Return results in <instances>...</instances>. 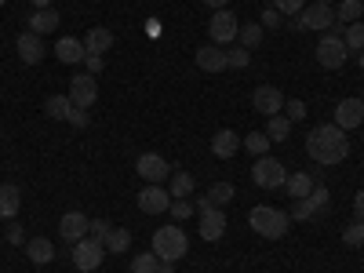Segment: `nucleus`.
<instances>
[{
  "label": "nucleus",
  "mask_w": 364,
  "mask_h": 273,
  "mask_svg": "<svg viewBox=\"0 0 364 273\" xmlns=\"http://www.w3.org/2000/svg\"><path fill=\"white\" fill-rule=\"evenodd\" d=\"M87 226H91V219L84 215V211H66V215L58 219V233H63V240H70V245H77V240L87 237Z\"/></svg>",
  "instance_id": "2eb2a0df"
},
{
  "label": "nucleus",
  "mask_w": 364,
  "mask_h": 273,
  "mask_svg": "<svg viewBox=\"0 0 364 273\" xmlns=\"http://www.w3.org/2000/svg\"><path fill=\"white\" fill-rule=\"evenodd\" d=\"M360 4H364V0H360Z\"/></svg>",
  "instance_id": "6e6d98bb"
},
{
  "label": "nucleus",
  "mask_w": 364,
  "mask_h": 273,
  "mask_svg": "<svg viewBox=\"0 0 364 273\" xmlns=\"http://www.w3.org/2000/svg\"><path fill=\"white\" fill-rule=\"evenodd\" d=\"M357 66H360V70H364V51H360V55H357Z\"/></svg>",
  "instance_id": "603ef678"
},
{
  "label": "nucleus",
  "mask_w": 364,
  "mask_h": 273,
  "mask_svg": "<svg viewBox=\"0 0 364 273\" xmlns=\"http://www.w3.org/2000/svg\"><path fill=\"white\" fill-rule=\"evenodd\" d=\"M245 149H248V154H255V157H266V154H269V135H266V132L245 135Z\"/></svg>",
  "instance_id": "7c9ffc66"
},
{
  "label": "nucleus",
  "mask_w": 364,
  "mask_h": 273,
  "mask_svg": "<svg viewBox=\"0 0 364 273\" xmlns=\"http://www.w3.org/2000/svg\"><path fill=\"white\" fill-rule=\"evenodd\" d=\"M237 33H240V22H237V15H233L230 8H219L215 15H211V22H208V37H211V44L226 48V44L237 41Z\"/></svg>",
  "instance_id": "0eeeda50"
},
{
  "label": "nucleus",
  "mask_w": 364,
  "mask_h": 273,
  "mask_svg": "<svg viewBox=\"0 0 364 273\" xmlns=\"http://www.w3.org/2000/svg\"><path fill=\"white\" fill-rule=\"evenodd\" d=\"M26 255H29L33 266H48L55 259V245L48 237H33V240H26Z\"/></svg>",
  "instance_id": "412c9836"
},
{
  "label": "nucleus",
  "mask_w": 364,
  "mask_h": 273,
  "mask_svg": "<svg viewBox=\"0 0 364 273\" xmlns=\"http://www.w3.org/2000/svg\"><path fill=\"white\" fill-rule=\"evenodd\" d=\"M321 211L310 204V197H302V200H291V219H299V223H306V219H317Z\"/></svg>",
  "instance_id": "4c0bfd02"
},
{
  "label": "nucleus",
  "mask_w": 364,
  "mask_h": 273,
  "mask_svg": "<svg viewBox=\"0 0 364 273\" xmlns=\"http://www.w3.org/2000/svg\"><path fill=\"white\" fill-rule=\"evenodd\" d=\"M55 29H58V11L55 8H33V15H29V33L44 37V33H55Z\"/></svg>",
  "instance_id": "aec40b11"
},
{
  "label": "nucleus",
  "mask_w": 364,
  "mask_h": 273,
  "mask_svg": "<svg viewBox=\"0 0 364 273\" xmlns=\"http://www.w3.org/2000/svg\"><path fill=\"white\" fill-rule=\"evenodd\" d=\"M284 190H288V197H291V200L310 197V190H314V175H306V171H295V175H288Z\"/></svg>",
  "instance_id": "b1692460"
},
{
  "label": "nucleus",
  "mask_w": 364,
  "mask_h": 273,
  "mask_svg": "<svg viewBox=\"0 0 364 273\" xmlns=\"http://www.w3.org/2000/svg\"><path fill=\"white\" fill-rule=\"evenodd\" d=\"M252 106H255V113H262V117H277V113L284 109V95H281V87H273V84L255 87Z\"/></svg>",
  "instance_id": "9b49d317"
},
{
  "label": "nucleus",
  "mask_w": 364,
  "mask_h": 273,
  "mask_svg": "<svg viewBox=\"0 0 364 273\" xmlns=\"http://www.w3.org/2000/svg\"><path fill=\"white\" fill-rule=\"evenodd\" d=\"M109 230H113V223H106V219H95V223L87 226V237H91V240H106V233H109Z\"/></svg>",
  "instance_id": "79ce46f5"
},
{
  "label": "nucleus",
  "mask_w": 364,
  "mask_h": 273,
  "mask_svg": "<svg viewBox=\"0 0 364 273\" xmlns=\"http://www.w3.org/2000/svg\"><path fill=\"white\" fill-rule=\"evenodd\" d=\"M288 223H291L288 211L269 208V204H259V208L248 211V226H252L259 237H266V240H281V237L288 233Z\"/></svg>",
  "instance_id": "f03ea898"
},
{
  "label": "nucleus",
  "mask_w": 364,
  "mask_h": 273,
  "mask_svg": "<svg viewBox=\"0 0 364 273\" xmlns=\"http://www.w3.org/2000/svg\"><path fill=\"white\" fill-rule=\"evenodd\" d=\"M84 48H87V55H102V51L113 48V33L106 26H91L87 37H84Z\"/></svg>",
  "instance_id": "5701e85b"
},
{
  "label": "nucleus",
  "mask_w": 364,
  "mask_h": 273,
  "mask_svg": "<svg viewBox=\"0 0 364 273\" xmlns=\"http://www.w3.org/2000/svg\"><path fill=\"white\" fill-rule=\"evenodd\" d=\"M193 208H197V215H200V237L208 240H219L223 233H226V215H223V208H215L211 204V197H200V200H193Z\"/></svg>",
  "instance_id": "39448f33"
},
{
  "label": "nucleus",
  "mask_w": 364,
  "mask_h": 273,
  "mask_svg": "<svg viewBox=\"0 0 364 273\" xmlns=\"http://www.w3.org/2000/svg\"><path fill=\"white\" fill-rule=\"evenodd\" d=\"M273 8H277L281 15H299L302 8H306V0H273Z\"/></svg>",
  "instance_id": "a19ab883"
},
{
  "label": "nucleus",
  "mask_w": 364,
  "mask_h": 273,
  "mask_svg": "<svg viewBox=\"0 0 364 273\" xmlns=\"http://www.w3.org/2000/svg\"><path fill=\"white\" fill-rule=\"evenodd\" d=\"M55 0H33V8H51Z\"/></svg>",
  "instance_id": "3c124183"
},
{
  "label": "nucleus",
  "mask_w": 364,
  "mask_h": 273,
  "mask_svg": "<svg viewBox=\"0 0 364 273\" xmlns=\"http://www.w3.org/2000/svg\"><path fill=\"white\" fill-rule=\"evenodd\" d=\"M331 124H339L343 132L360 128V124H364V99H343V102L336 106V120H331Z\"/></svg>",
  "instance_id": "4468645a"
},
{
  "label": "nucleus",
  "mask_w": 364,
  "mask_h": 273,
  "mask_svg": "<svg viewBox=\"0 0 364 273\" xmlns=\"http://www.w3.org/2000/svg\"><path fill=\"white\" fill-rule=\"evenodd\" d=\"M346 58H350V48L343 44V37H336V33H324V37H321V44H317V63H321L324 70H339Z\"/></svg>",
  "instance_id": "1a4fd4ad"
},
{
  "label": "nucleus",
  "mask_w": 364,
  "mask_h": 273,
  "mask_svg": "<svg viewBox=\"0 0 364 273\" xmlns=\"http://www.w3.org/2000/svg\"><path fill=\"white\" fill-rule=\"evenodd\" d=\"M15 51H18V58H22L26 66H37L41 58H44V44H41V37H37V33H29V29L15 41Z\"/></svg>",
  "instance_id": "f3484780"
},
{
  "label": "nucleus",
  "mask_w": 364,
  "mask_h": 273,
  "mask_svg": "<svg viewBox=\"0 0 364 273\" xmlns=\"http://www.w3.org/2000/svg\"><path fill=\"white\" fill-rule=\"evenodd\" d=\"M343 44H346L350 51H364V22H350V26L343 29Z\"/></svg>",
  "instance_id": "c756f323"
},
{
  "label": "nucleus",
  "mask_w": 364,
  "mask_h": 273,
  "mask_svg": "<svg viewBox=\"0 0 364 273\" xmlns=\"http://www.w3.org/2000/svg\"><path fill=\"white\" fill-rule=\"evenodd\" d=\"M237 149H240V135H237V132L223 128V132L211 135V154H215L219 161H230V157L237 154Z\"/></svg>",
  "instance_id": "6ab92c4d"
},
{
  "label": "nucleus",
  "mask_w": 364,
  "mask_h": 273,
  "mask_svg": "<svg viewBox=\"0 0 364 273\" xmlns=\"http://www.w3.org/2000/svg\"><path fill=\"white\" fill-rule=\"evenodd\" d=\"M18 204H22V193H18V186H0V223H11L15 215H18Z\"/></svg>",
  "instance_id": "4be33fe9"
},
{
  "label": "nucleus",
  "mask_w": 364,
  "mask_h": 273,
  "mask_svg": "<svg viewBox=\"0 0 364 273\" xmlns=\"http://www.w3.org/2000/svg\"><path fill=\"white\" fill-rule=\"evenodd\" d=\"M343 245H346V248H360V245H364V223H360V219H353V223L343 230Z\"/></svg>",
  "instance_id": "c9c22d12"
},
{
  "label": "nucleus",
  "mask_w": 364,
  "mask_h": 273,
  "mask_svg": "<svg viewBox=\"0 0 364 273\" xmlns=\"http://www.w3.org/2000/svg\"><path fill=\"white\" fill-rule=\"evenodd\" d=\"M284 117L291 120V124H295V120H302V117H306V102H302V99H288L284 102Z\"/></svg>",
  "instance_id": "ea45409f"
},
{
  "label": "nucleus",
  "mask_w": 364,
  "mask_h": 273,
  "mask_svg": "<svg viewBox=\"0 0 364 273\" xmlns=\"http://www.w3.org/2000/svg\"><path fill=\"white\" fill-rule=\"evenodd\" d=\"M168 182H171V186H168V193H171V197H190V193L197 190V178H193L190 171H171V175H168Z\"/></svg>",
  "instance_id": "a878e982"
},
{
  "label": "nucleus",
  "mask_w": 364,
  "mask_h": 273,
  "mask_svg": "<svg viewBox=\"0 0 364 273\" xmlns=\"http://www.w3.org/2000/svg\"><path fill=\"white\" fill-rule=\"evenodd\" d=\"M269 124H266V135H269V142H288V135H291V120L284 117V113H277V117H266Z\"/></svg>",
  "instance_id": "cd10ccee"
},
{
  "label": "nucleus",
  "mask_w": 364,
  "mask_h": 273,
  "mask_svg": "<svg viewBox=\"0 0 364 273\" xmlns=\"http://www.w3.org/2000/svg\"><path fill=\"white\" fill-rule=\"evenodd\" d=\"M291 29H328L336 26V11H331V4H324V0H317V4H310V8H302L299 15H295V22H288Z\"/></svg>",
  "instance_id": "423d86ee"
},
{
  "label": "nucleus",
  "mask_w": 364,
  "mask_h": 273,
  "mask_svg": "<svg viewBox=\"0 0 364 273\" xmlns=\"http://www.w3.org/2000/svg\"><path fill=\"white\" fill-rule=\"evenodd\" d=\"M353 215L364 223V190H357V197H353Z\"/></svg>",
  "instance_id": "de8ad7c7"
},
{
  "label": "nucleus",
  "mask_w": 364,
  "mask_h": 273,
  "mask_svg": "<svg viewBox=\"0 0 364 273\" xmlns=\"http://www.w3.org/2000/svg\"><path fill=\"white\" fill-rule=\"evenodd\" d=\"M252 182H255L259 190H284L288 168H284L277 157H255V164H252Z\"/></svg>",
  "instance_id": "20e7f679"
},
{
  "label": "nucleus",
  "mask_w": 364,
  "mask_h": 273,
  "mask_svg": "<svg viewBox=\"0 0 364 273\" xmlns=\"http://www.w3.org/2000/svg\"><path fill=\"white\" fill-rule=\"evenodd\" d=\"M168 211H171V219H175V223H186L190 215H197V208H193V204H190L186 197H171Z\"/></svg>",
  "instance_id": "473e14b6"
},
{
  "label": "nucleus",
  "mask_w": 364,
  "mask_h": 273,
  "mask_svg": "<svg viewBox=\"0 0 364 273\" xmlns=\"http://www.w3.org/2000/svg\"><path fill=\"white\" fill-rule=\"evenodd\" d=\"M259 26L277 29V26H281V11H277V8H266V11H262V18H259Z\"/></svg>",
  "instance_id": "a18cd8bd"
},
{
  "label": "nucleus",
  "mask_w": 364,
  "mask_h": 273,
  "mask_svg": "<svg viewBox=\"0 0 364 273\" xmlns=\"http://www.w3.org/2000/svg\"><path fill=\"white\" fill-rule=\"evenodd\" d=\"M0 8H4V0H0Z\"/></svg>",
  "instance_id": "864d4df0"
},
{
  "label": "nucleus",
  "mask_w": 364,
  "mask_h": 273,
  "mask_svg": "<svg viewBox=\"0 0 364 273\" xmlns=\"http://www.w3.org/2000/svg\"><path fill=\"white\" fill-rule=\"evenodd\" d=\"M237 37H240V48H248V51H252V48H259V44H262V26H259V22L240 26V33H237Z\"/></svg>",
  "instance_id": "72a5a7b5"
},
{
  "label": "nucleus",
  "mask_w": 364,
  "mask_h": 273,
  "mask_svg": "<svg viewBox=\"0 0 364 273\" xmlns=\"http://www.w3.org/2000/svg\"><path fill=\"white\" fill-rule=\"evenodd\" d=\"M157 266H161V259L154 252H142L132 259V273H157Z\"/></svg>",
  "instance_id": "e433bc0d"
},
{
  "label": "nucleus",
  "mask_w": 364,
  "mask_h": 273,
  "mask_svg": "<svg viewBox=\"0 0 364 273\" xmlns=\"http://www.w3.org/2000/svg\"><path fill=\"white\" fill-rule=\"evenodd\" d=\"M324 4H331V0H324Z\"/></svg>",
  "instance_id": "5fc2aeb1"
},
{
  "label": "nucleus",
  "mask_w": 364,
  "mask_h": 273,
  "mask_svg": "<svg viewBox=\"0 0 364 273\" xmlns=\"http://www.w3.org/2000/svg\"><path fill=\"white\" fill-rule=\"evenodd\" d=\"M135 171H139L146 182H154V186H161V182L171 175V164H168L161 154H142V157L135 161Z\"/></svg>",
  "instance_id": "f8f14e48"
},
{
  "label": "nucleus",
  "mask_w": 364,
  "mask_h": 273,
  "mask_svg": "<svg viewBox=\"0 0 364 273\" xmlns=\"http://www.w3.org/2000/svg\"><path fill=\"white\" fill-rule=\"evenodd\" d=\"M197 66H200L204 73H223V70H226V48H219V44L197 48Z\"/></svg>",
  "instance_id": "dca6fc26"
},
{
  "label": "nucleus",
  "mask_w": 364,
  "mask_h": 273,
  "mask_svg": "<svg viewBox=\"0 0 364 273\" xmlns=\"http://www.w3.org/2000/svg\"><path fill=\"white\" fill-rule=\"evenodd\" d=\"M106 252H113V255H124L128 248H132V230H124V226H113L109 233H106Z\"/></svg>",
  "instance_id": "393cba45"
},
{
  "label": "nucleus",
  "mask_w": 364,
  "mask_h": 273,
  "mask_svg": "<svg viewBox=\"0 0 364 273\" xmlns=\"http://www.w3.org/2000/svg\"><path fill=\"white\" fill-rule=\"evenodd\" d=\"M248 63H252L248 48H230L226 51V70H248Z\"/></svg>",
  "instance_id": "f704fd0d"
},
{
  "label": "nucleus",
  "mask_w": 364,
  "mask_h": 273,
  "mask_svg": "<svg viewBox=\"0 0 364 273\" xmlns=\"http://www.w3.org/2000/svg\"><path fill=\"white\" fill-rule=\"evenodd\" d=\"M84 55H87V48H84V41H77V37H63L55 44V58L63 66H77V63H84Z\"/></svg>",
  "instance_id": "a211bd4d"
},
{
  "label": "nucleus",
  "mask_w": 364,
  "mask_h": 273,
  "mask_svg": "<svg viewBox=\"0 0 364 273\" xmlns=\"http://www.w3.org/2000/svg\"><path fill=\"white\" fill-rule=\"evenodd\" d=\"M66 124H73V128H87V124H91V113H87V109H80V106H73V113H70Z\"/></svg>",
  "instance_id": "37998d69"
},
{
  "label": "nucleus",
  "mask_w": 364,
  "mask_h": 273,
  "mask_svg": "<svg viewBox=\"0 0 364 273\" xmlns=\"http://www.w3.org/2000/svg\"><path fill=\"white\" fill-rule=\"evenodd\" d=\"M360 99H364V95H360Z\"/></svg>",
  "instance_id": "4d7b16f0"
},
{
  "label": "nucleus",
  "mask_w": 364,
  "mask_h": 273,
  "mask_svg": "<svg viewBox=\"0 0 364 273\" xmlns=\"http://www.w3.org/2000/svg\"><path fill=\"white\" fill-rule=\"evenodd\" d=\"M171 204V193L164 186H154V182H146V190L139 193V211H146V215H164Z\"/></svg>",
  "instance_id": "ddd939ff"
},
{
  "label": "nucleus",
  "mask_w": 364,
  "mask_h": 273,
  "mask_svg": "<svg viewBox=\"0 0 364 273\" xmlns=\"http://www.w3.org/2000/svg\"><path fill=\"white\" fill-rule=\"evenodd\" d=\"M204 4H208V8H215V11H219V8H226V4H230V0H204Z\"/></svg>",
  "instance_id": "09e8293b"
},
{
  "label": "nucleus",
  "mask_w": 364,
  "mask_h": 273,
  "mask_svg": "<svg viewBox=\"0 0 364 273\" xmlns=\"http://www.w3.org/2000/svg\"><path fill=\"white\" fill-rule=\"evenodd\" d=\"M208 197H211V204H215V208H226V204L237 197V190H233V182H215Z\"/></svg>",
  "instance_id": "2f4dec72"
},
{
  "label": "nucleus",
  "mask_w": 364,
  "mask_h": 273,
  "mask_svg": "<svg viewBox=\"0 0 364 273\" xmlns=\"http://www.w3.org/2000/svg\"><path fill=\"white\" fill-rule=\"evenodd\" d=\"M44 113H48L51 120H70V113H73V99H70V95H51V99L44 102Z\"/></svg>",
  "instance_id": "bb28decb"
},
{
  "label": "nucleus",
  "mask_w": 364,
  "mask_h": 273,
  "mask_svg": "<svg viewBox=\"0 0 364 273\" xmlns=\"http://www.w3.org/2000/svg\"><path fill=\"white\" fill-rule=\"evenodd\" d=\"M70 99H73V106L91 109V106H95V99H99V80L91 77V73H77L70 80Z\"/></svg>",
  "instance_id": "9d476101"
},
{
  "label": "nucleus",
  "mask_w": 364,
  "mask_h": 273,
  "mask_svg": "<svg viewBox=\"0 0 364 273\" xmlns=\"http://www.w3.org/2000/svg\"><path fill=\"white\" fill-rule=\"evenodd\" d=\"M84 66H87V73H91V77H99V73L106 70V63H102V55H84Z\"/></svg>",
  "instance_id": "c03bdc74"
},
{
  "label": "nucleus",
  "mask_w": 364,
  "mask_h": 273,
  "mask_svg": "<svg viewBox=\"0 0 364 273\" xmlns=\"http://www.w3.org/2000/svg\"><path fill=\"white\" fill-rule=\"evenodd\" d=\"M186 252H190L186 230H182V226H157V233H154V255L161 262H178Z\"/></svg>",
  "instance_id": "7ed1b4c3"
},
{
  "label": "nucleus",
  "mask_w": 364,
  "mask_h": 273,
  "mask_svg": "<svg viewBox=\"0 0 364 273\" xmlns=\"http://www.w3.org/2000/svg\"><path fill=\"white\" fill-rule=\"evenodd\" d=\"M360 15H364V4H360V0H343V4L336 8V22H343V26L360 22Z\"/></svg>",
  "instance_id": "c85d7f7f"
},
{
  "label": "nucleus",
  "mask_w": 364,
  "mask_h": 273,
  "mask_svg": "<svg viewBox=\"0 0 364 273\" xmlns=\"http://www.w3.org/2000/svg\"><path fill=\"white\" fill-rule=\"evenodd\" d=\"M102 259H106V245H102V240L84 237V240H77V245H73V266H77L80 273L99 269V266H102Z\"/></svg>",
  "instance_id": "6e6552de"
},
{
  "label": "nucleus",
  "mask_w": 364,
  "mask_h": 273,
  "mask_svg": "<svg viewBox=\"0 0 364 273\" xmlns=\"http://www.w3.org/2000/svg\"><path fill=\"white\" fill-rule=\"evenodd\" d=\"M8 240H11V245H26V230H22L15 219L8 223Z\"/></svg>",
  "instance_id": "49530a36"
},
{
  "label": "nucleus",
  "mask_w": 364,
  "mask_h": 273,
  "mask_svg": "<svg viewBox=\"0 0 364 273\" xmlns=\"http://www.w3.org/2000/svg\"><path fill=\"white\" fill-rule=\"evenodd\" d=\"M306 154L310 161H317L321 168H336L350 157V139L339 124H317L306 135Z\"/></svg>",
  "instance_id": "f257e3e1"
},
{
  "label": "nucleus",
  "mask_w": 364,
  "mask_h": 273,
  "mask_svg": "<svg viewBox=\"0 0 364 273\" xmlns=\"http://www.w3.org/2000/svg\"><path fill=\"white\" fill-rule=\"evenodd\" d=\"M310 204H314L317 211H324V208L331 204V193H328V186H317V182H314V190H310Z\"/></svg>",
  "instance_id": "58836bf2"
},
{
  "label": "nucleus",
  "mask_w": 364,
  "mask_h": 273,
  "mask_svg": "<svg viewBox=\"0 0 364 273\" xmlns=\"http://www.w3.org/2000/svg\"><path fill=\"white\" fill-rule=\"evenodd\" d=\"M157 273H175V262H161V266H157Z\"/></svg>",
  "instance_id": "8fccbe9b"
}]
</instances>
